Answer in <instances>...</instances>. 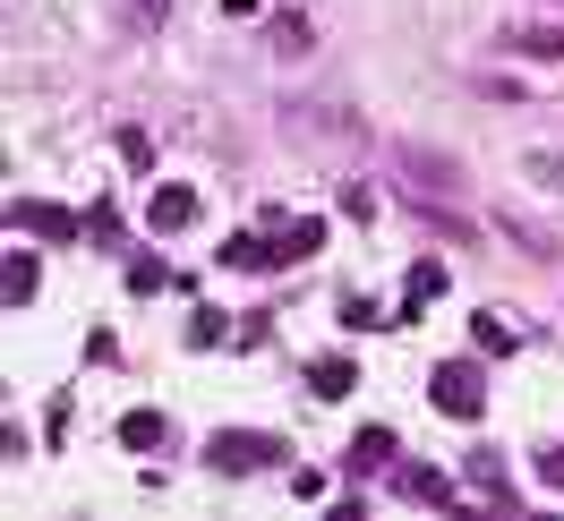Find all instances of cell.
<instances>
[{
	"instance_id": "2",
	"label": "cell",
	"mask_w": 564,
	"mask_h": 521,
	"mask_svg": "<svg viewBox=\"0 0 564 521\" xmlns=\"http://www.w3.org/2000/svg\"><path fill=\"white\" fill-rule=\"evenodd\" d=\"M436 402H445V411H454V419H470V411H479V377H470V368H462V359H454V368L436 377Z\"/></svg>"
},
{
	"instance_id": "5",
	"label": "cell",
	"mask_w": 564,
	"mask_h": 521,
	"mask_svg": "<svg viewBox=\"0 0 564 521\" xmlns=\"http://www.w3.org/2000/svg\"><path fill=\"white\" fill-rule=\"evenodd\" d=\"M386 453H393V436H386V427H368V436H359V445H351V470H377Z\"/></svg>"
},
{
	"instance_id": "3",
	"label": "cell",
	"mask_w": 564,
	"mask_h": 521,
	"mask_svg": "<svg viewBox=\"0 0 564 521\" xmlns=\"http://www.w3.org/2000/svg\"><path fill=\"white\" fill-rule=\"evenodd\" d=\"M402 163H411V172H427V188H436V197H454V188H462L445 154H420V145H402Z\"/></svg>"
},
{
	"instance_id": "4",
	"label": "cell",
	"mask_w": 564,
	"mask_h": 521,
	"mask_svg": "<svg viewBox=\"0 0 564 521\" xmlns=\"http://www.w3.org/2000/svg\"><path fill=\"white\" fill-rule=\"evenodd\" d=\"M513 52H530V61H564V35H556V26H530V35H513Z\"/></svg>"
},
{
	"instance_id": "1",
	"label": "cell",
	"mask_w": 564,
	"mask_h": 521,
	"mask_svg": "<svg viewBox=\"0 0 564 521\" xmlns=\"http://www.w3.org/2000/svg\"><path fill=\"white\" fill-rule=\"evenodd\" d=\"M265 453H274L265 436H214V453H206V462H214V470H257Z\"/></svg>"
},
{
	"instance_id": "8",
	"label": "cell",
	"mask_w": 564,
	"mask_h": 521,
	"mask_svg": "<svg viewBox=\"0 0 564 521\" xmlns=\"http://www.w3.org/2000/svg\"><path fill=\"white\" fill-rule=\"evenodd\" d=\"M530 172L547 180V188H564V154H530Z\"/></svg>"
},
{
	"instance_id": "7",
	"label": "cell",
	"mask_w": 564,
	"mask_h": 521,
	"mask_svg": "<svg viewBox=\"0 0 564 521\" xmlns=\"http://www.w3.org/2000/svg\"><path fill=\"white\" fill-rule=\"evenodd\" d=\"M308 377H317V393H343V384H351V368H343V359H317Z\"/></svg>"
},
{
	"instance_id": "6",
	"label": "cell",
	"mask_w": 564,
	"mask_h": 521,
	"mask_svg": "<svg viewBox=\"0 0 564 521\" xmlns=\"http://www.w3.org/2000/svg\"><path fill=\"white\" fill-rule=\"evenodd\" d=\"M188 214H197V197H188V188H163V197H154V222H188Z\"/></svg>"
}]
</instances>
